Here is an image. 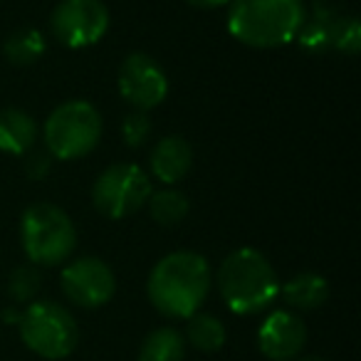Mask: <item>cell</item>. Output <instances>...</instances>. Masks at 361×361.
I'll return each instance as SVG.
<instances>
[{
    "instance_id": "1",
    "label": "cell",
    "mask_w": 361,
    "mask_h": 361,
    "mask_svg": "<svg viewBox=\"0 0 361 361\" xmlns=\"http://www.w3.org/2000/svg\"><path fill=\"white\" fill-rule=\"evenodd\" d=\"M211 265L193 250H178L161 257L146 282V295L161 314L188 319L211 292Z\"/></svg>"
},
{
    "instance_id": "2",
    "label": "cell",
    "mask_w": 361,
    "mask_h": 361,
    "mask_svg": "<svg viewBox=\"0 0 361 361\" xmlns=\"http://www.w3.org/2000/svg\"><path fill=\"white\" fill-rule=\"evenodd\" d=\"M305 11L302 0H231L228 30L243 45L272 50L295 40Z\"/></svg>"
},
{
    "instance_id": "3",
    "label": "cell",
    "mask_w": 361,
    "mask_h": 361,
    "mask_svg": "<svg viewBox=\"0 0 361 361\" xmlns=\"http://www.w3.org/2000/svg\"><path fill=\"white\" fill-rule=\"evenodd\" d=\"M218 290L235 314H257L280 295L275 267L255 247L233 250L218 267Z\"/></svg>"
},
{
    "instance_id": "4",
    "label": "cell",
    "mask_w": 361,
    "mask_h": 361,
    "mask_svg": "<svg viewBox=\"0 0 361 361\" xmlns=\"http://www.w3.org/2000/svg\"><path fill=\"white\" fill-rule=\"evenodd\" d=\"M20 240L32 265L55 267L75 252L77 228L60 206L35 203L20 218Z\"/></svg>"
},
{
    "instance_id": "5",
    "label": "cell",
    "mask_w": 361,
    "mask_h": 361,
    "mask_svg": "<svg viewBox=\"0 0 361 361\" xmlns=\"http://www.w3.org/2000/svg\"><path fill=\"white\" fill-rule=\"evenodd\" d=\"M18 329L23 344L47 361L67 359L80 341V326L70 310L50 300L32 302L18 319Z\"/></svg>"
},
{
    "instance_id": "6",
    "label": "cell",
    "mask_w": 361,
    "mask_h": 361,
    "mask_svg": "<svg viewBox=\"0 0 361 361\" xmlns=\"http://www.w3.org/2000/svg\"><path fill=\"white\" fill-rule=\"evenodd\" d=\"M99 139L102 116L85 99L65 102L45 121V149L52 159H82L99 146Z\"/></svg>"
},
{
    "instance_id": "7",
    "label": "cell",
    "mask_w": 361,
    "mask_h": 361,
    "mask_svg": "<svg viewBox=\"0 0 361 361\" xmlns=\"http://www.w3.org/2000/svg\"><path fill=\"white\" fill-rule=\"evenodd\" d=\"M151 180L139 164H114L97 176L92 186V203L97 213H102L109 221L134 216L136 211L146 206L151 196Z\"/></svg>"
},
{
    "instance_id": "8",
    "label": "cell",
    "mask_w": 361,
    "mask_h": 361,
    "mask_svg": "<svg viewBox=\"0 0 361 361\" xmlns=\"http://www.w3.org/2000/svg\"><path fill=\"white\" fill-rule=\"evenodd\" d=\"M109 30V11L102 0H60L50 16V32L72 50L99 42Z\"/></svg>"
},
{
    "instance_id": "9",
    "label": "cell",
    "mask_w": 361,
    "mask_h": 361,
    "mask_svg": "<svg viewBox=\"0 0 361 361\" xmlns=\"http://www.w3.org/2000/svg\"><path fill=\"white\" fill-rule=\"evenodd\" d=\"M62 292L77 307L97 310L104 307L116 292V277L111 267L99 257H77L62 270Z\"/></svg>"
},
{
    "instance_id": "10",
    "label": "cell",
    "mask_w": 361,
    "mask_h": 361,
    "mask_svg": "<svg viewBox=\"0 0 361 361\" xmlns=\"http://www.w3.org/2000/svg\"><path fill=\"white\" fill-rule=\"evenodd\" d=\"M116 85L124 102H129L136 111L154 109L169 94V77L164 67L144 52H134L121 62Z\"/></svg>"
},
{
    "instance_id": "11",
    "label": "cell",
    "mask_w": 361,
    "mask_h": 361,
    "mask_svg": "<svg viewBox=\"0 0 361 361\" xmlns=\"http://www.w3.org/2000/svg\"><path fill=\"white\" fill-rule=\"evenodd\" d=\"M307 344V326L295 312L277 310L260 324L257 346L262 356L270 361H295L300 359Z\"/></svg>"
},
{
    "instance_id": "12",
    "label": "cell",
    "mask_w": 361,
    "mask_h": 361,
    "mask_svg": "<svg viewBox=\"0 0 361 361\" xmlns=\"http://www.w3.org/2000/svg\"><path fill=\"white\" fill-rule=\"evenodd\" d=\"M344 20L346 16H341L336 8L326 6V3H314L310 11H305V20H302L295 40L307 52H314V55L317 52L336 50Z\"/></svg>"
},
{
    "instance_id": "13",
    "label": "cell",
    "mask_w": 361,
    "mask_h": 361,
    "mask_svg": "<svg viewBox=\"0 0 361 361\" xmlns=\"http://www.w3.org/2000/svg\"><path fill=\"white\" fill-rule=\"evenodd\" d=\"M151 173L161 180V183H178L188 176L193 166V149L183 136H166L154 146L149 156Z\"/></svg>"
},
{
    "instance_id": "14",
    "label": "cell",
    "mask_w": 361,
    "mask_h": 361,
    "mask_svg": "<svg viewBox=\"0 0 361 361\" xmlns=\"http://www.w3.org/2000/svg\"><path fill=\"white\" fill-rule=\"evenodd\" d=\"M37 121L18 106L0 109V151L13 156H23L35 146Z\"/></svg>"
},
{
    "instance_id": "15",
    "label": "cell",
    "mask_w": 361,
    "mask_h": 361,
    "mask_svg": "<svg viewBox=\"0 0 361 361\" xmlns=\"http://www.w3.org/2000/svg\"><path fill=\"white\" fill-rule=\"evenodd\" d=\"M280 295L295 310H317L329 300V282L317 272H300L280 287Z\"/></svg>"
},
{
    "instance_id": "16",
    "label": "cell",
    "mask_w": 361,
    "mask_h": 361,
    "mask_svg": "<svg viewBox=\"0 0 361 361\" xmlns=\"http://www.w3.org/2000/svg\"><path fill=\"white\" fill-rule=\"evenodd\" d=\"M186 339L173 326L154 329L139 349V361H183Z\"/></svg>"
},
{
    "instance_id": "17",
    "label": "cell",
    "mask_w": 361,
    "mask_h": 361,
    "mask_svg": "<svg viewBox=\"0 0 361 361\" xmlns=\"http://www.w3.org/2000/svg\"><path fill=\"white\" fill-rule=\"evenodd\" d=\"M228 334L226 326L218 317L206 314V312H196V314L188 317L186 324V341L191 346H196L198 351H218L223 349Z\"/></svg>"
},
{
    "instance_id": "18",
    "label": "cell",
    "mask_w": 361,
    "mask_h": 361,
    "mask_svg": "<svg viewBox=\"0 0 361 361\" xmlns=\"http://www.w3.org/2000/svg\"><path fill=\"white\" fill-rule=\"evenodd\" d=\"M3 52H6L8 62H13L18 67H27L42 57V52H45V37L35 27H23V30H16L8 37L6 45H3Z\"/></svg>"
},
{
    "instance_id": "19",
    "label": "cell",
    "mask_w": 361,
    "mask_h": 361,
    "mask_svg": "<svg viewBox=\"0 0 361 361\" xmlns=\"http://www.w3.org/2000/svg\"><path fill=\"white\" fill-rule=\"evenodd\" d=\"M149 213L161 226H176L188 216V198L173 188H161L151 191L149 196Z\"/></svg>"
},
{
    "instance_id": "20",
    "label": "cell",
    "mask_w": 361,
    "mask_h": 361,
    "mask_svg": "<svg viewBox=\"0 0 361 361\" xmlns=\"http://www.w3.org/2000/svg\"><path fill=\"white\" fill-rule=\"evenodd\" d=\"M42 287L40 270L35 265H20L13 270L11 280H8V295L16 302H32L35 295Z\"/></svg>"
},
{
    "instance_id": "21",
    "label": "cell",
    "mask_w": 361,
    "mask_h": 361,
    "mask_svg": "<svg viewBox=\"0 0 361 361\" xmlns=\"http://www.w3.org/2000/svg\"><path fill=\"white\" fill-rule=\"evenodd\" d=\"M151 136V121L146 111H131L124 121H121V139L129 149H141Z\"/></svg>"
},
{
    "instance_id": "22",
    "label": "cell",
    "mask_w": 361,
    "mask_h": 361,
    "mask_svg": "<svg viewBox=\"0 0 361 361\" xmlns=\"http://www.w3.org/2000/svg\"><path fill=\"white\" fill-rule=\"evenodd\" d=\"M361 47V25L354 16H346L344 27H341L339 42H336V50L346 52V55H356Z\"/></svg>"
},
{
    "instance_id": "23",
    "label": "cell",
    "mask_w": 361,
    "mask_h": 361,
    "mask_svg": "<svg viewBox=\"0 0 361 361\" xmlns=\"http://www.w3.org/2000/svg\"><path fill=\"white\" fill-rule=\"evenodd\" d=\"M52 166V156L47 151H27V161H25V171L30 178H45L50 173Z\"/></svg>"
},
{
    "instance_id": "24",
    "label": "cell",
    "mask_w": 361,
    "mask_h": 361,
    "mask_svg": "<svg viewBox=\"0 0 361 361\" xmlns=\"http://www.w3.org/2000/svg\"><path fill=\"white\" fill-rule=\"evenodd\" d=\"M186 3L193 8H203V11H216V8L228 6L231 0H186Z\"/></svg>"
},
{
    "instance_id": "25",
    "label": "cell",
    "mask_w": 361,
    "mask_h": 361,
    "mask_svg": "<svg viewBox=\"0 0 361 361\" xmlns=\"http://www.w3.org/2000/svg\"><path fill=\"white\" fill-rule=\"evenodd\" d=\"M295 361H326L322 356H302V359H295Z\"/></svg>"
}]
</instances>
